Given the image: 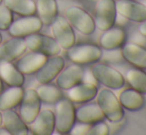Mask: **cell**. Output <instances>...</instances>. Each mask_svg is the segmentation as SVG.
I'll return each instance as SVG.
<instances>
[{
    "label": "cell",
    "mask_w": 146,
    "mask_h": 135,
    "mask_svg": "<svg viewBox=\"0 0 146 135\" xmlns=\"http://www.w3.org/2000/svg\"><path fill=\"white\" fill-rule=\"evenodd\" d=\"M2 1H3V0H0V4H1V3H2Z\"/></svg>",
    "instance_id": "obj_39"
},
{
    "label": "cell",
    "mask_w": 146,
    "mask_h": 135,
    "mask_svg": "<svg viewBox=\"0 0 146 135\" xmlns=\"http://www.w3.org/2000/svg\"><path fill=\"white\" fill-rule=\"evenodd\" d=\"M122 58L131 66L138 69H146V48L134 42H125L121 46Z\"/></svg>",
    "instance_id": "obj_13"
},
{
    "label": "cell",
    "mask_w": 146,
    "mask_h": 135,
    "mask_svg": "<svg viewBox=\"0 0 146 135\" xmlns=\"http://www.w3.org/2000/svg\"><path fill=\"white\" fill-rule=\"evenodd\" d=\"M24 39H25L27 48L30 49L31 51L41 52L48 57L56 56L61 52V47L54 39V37L34 33L29 36H26Z\"/></svg>",
    "instance_id": "obj_8"
},
{
    "label": "cell",
    "mask_w": 146,
    "mask_h": 135,
    "mask_svg": "<svg viewBox=\"0 0 146 135\" xmlns=\"http://www.w3.org/2000/svg\"><path fill=\"white\" fill-rule=\"evenodd\" d=\"M116 8L114 0H98L94 8V24L100 31H106L115 25Z\"/></svg>",
    "instance_id": "obj_6"
},
{
    "label": "cell",
    "mask_w": 146,
    "mask_h": 135,
    "mask_svg": "<svg viewBox=\"0 0 146 135\" xmlns=\"http://www.w3.org/2000/svg\"><path fill=\"white\" fill-rule=\"evenodd\" d=\"M27 50L25 39L20 37H12L11 39L0 44V61L16 60L25 53Z\"/></svg>",
    "instance_id": "obj_17"
},
{
    "label": "cell",
    "mask_w": 146,
    "mask_h": 135,
    "mask_svg": "<svg viewBox=\"0 0 146 135\" xmlns=\"http://www.w3.org/2000/svg\"><path fill=\"white\" fill-rule=\"evenodd\" d=\"M2 124V113L0 112V126H1Z\"/></svg>",
    "instance_id": "obj_37"
},
{
    "label": "cell",
    "mask_w": 146,
    "mask_h": 135,
    "mask_svg": "<svg viewBox=\"0 0 146 135\" xmlns=\"http://www.w3.org/2000/svg\"><path fill=\"white\" fill-rule=\"evenodd\" d=\"M84 73L85 71L81 67V65H70L66 69H62L61 73L56 77L57 85L61 89L67 91L83 81Z\"/></svg>",
    "instance_id": "obj_14"
},
{
    "label": "cell",
    "mask_w": 146,
    "mask_h": 135,
    "mask_svg": "<svg viewBox=\"0 0 146 135\" xmlns=\"http://www.w3.org/2000/svg\"><path fill=\"white\" fill-rule=\"evenodd\" d=\"M19 104V115L24 122L30 124L41 110V99L36 89H28L24 91Z\"/></svg>",
    "instance_id": "obj_9"
},
{
    "label": "cell",
    "mask_w": 146,
    "mask_h": 135,
    "mask_svg": "<svg viewBox=\"0 0 146 135\" xmlns=\"http://www.w3.org/2000/svg\"><path fill=\"white\" fill-rule=\"evenodd\" d=\"M67 56L71 62L78 65L94 64L102 59V50L100 46L90 43L74 45L67 50Z\"/></svg>",
    "instance_id": "obj_4"
},
{
    "label": "cell",
    "mask_w": 146,
    "mask_h": 135,
    "mask_svg": "<svg viewBox=\"0 0 146 135\" xmlns=\"http://www.w3.org/2000/svg\"><path fill=\"white\" fill-rule=\"evenodd\" d=\"M30 124V129L33 134H53V132L55 131V113L51 109L40 110Z\"/></svg>",
    "instance_id": "obj_16"
},
{
    "label": "cell",
    "mask_w": 146,
    "mask_h": 135,
    "mask_svg": "<svg viewBox=\"0 0 146 135\" xmlns=\"http://www.w3.org/2000/svg\"><path fill=\"white\" fill-rule=\"evenodd\" d=\"M41 101L46 103H56L63 97L61 89L58 85H54L49 83H41V85L36 89Z\"/></svg>",
    "instance_id": "obj_27"
},
{
    "label": "cell",
    "mask_w": 146,
    "mask_h": 135,
    "mask_svg": "<svg viewBox=\"0 0 146 135\" xmlns=\"http://www.w3.org/2000/svg\"><path fill=\"white\" fill-rule=\"evenodd\" d=\"M43 27V23L38 16L30 15L17 19L12 22L10 27L8 28L9 34L12 37H20L25 38L31 34L38 33Z\"/></svg>",
    "instance_id": "obj_10"
},
{
    "label": "cell",
    "mask_w": 146,
    "mask_h": 135,
    "mask_svg": "<svg viewBox=\"0 0 146 135\" xmlns=\"http://www.w3.org/2000/svg\"><path fill=\"white\" fill-rule=\"evenodd\" d=\"M65 17L71 26L84 35H90L96 30L94 20L90 13L80 6H71L65 12Z\"/></svg>",
    "instance_id": "obj_5"
},
{
    "label": "cell",
    "mask_w": 146,
    "mask_h": 135,
    "mask_svg": "<svg viewBox=\"0 0 146 135\" xmlns=\"http://www.w3.org/2000/svg\"><path fill=\"white\" fill-rule=\"evenodd\" d=\"M96 1H98V0H96Z\"/></svg>",
    "instance_id": "obj_42"
},
{
    "label": "cell",
    "mask_w": 146,
    "mask_h": 135,
    "mask_svg": "<svg viewBox=\"0 0 146 135\" xmlns=\"http://www.w3.org/2000/svg\"><path fill=\"white\" fill-rule=\"evenodd\" d=\"M118 101L121 106L129 111H137L143 108L146 99L143 93L133 89H126L119 95Z\"/></svg>",
    "instance_id": "obj_22"
},
{
    "label": "cell",
    "mask_w": 146,
    "mask_h": 135,
    "mask_svg": "<svg viewBox=\"0 0 146 135\" xmlns=\"http://www.w3.org/2000/svg\"><path fill=\"white\" fill-rule=\"evenodd\" d=\"M125 79L131 89L146 95V73L142 69L134 67L127 69Z\"/></svg>",
    "instance_id": "obj_26"
},
{
    "label": "cell",
    "mask_w": 146,
    "mask_h": 135,
    "mask_svg": "<svg viewBox=\"0 0 146 135\" xmlns=\"http://www.w3.org/2000/svg\"><path fill=\"white\" fill-rule=\"evenodd\" d=\"M117 14L126 20L140 22L146 20V5L135 0H117L115 2Z\"/></svg>",
    "instance_id": "obj_11"
},
{
    "label": "cell",
    "mask_w": 146,
    "mask_h": 135,
    "mask_svg": "<svg viewBox=\"0 0 146 135\" xmlns=\"http://www.w3.org/2000/svg\"><path fill=\"white\" fill-rule=\"evenodd\" d=\"M23 93L24 89L22 87H10L2 91L0 95V110L4 111L17 106L23 97Z\"/></svg>",
    "instance_id": "obj_25"
},
{
    "label": "cell",
    "mask_w": 146,
    "mask_h": 135,
    "mask_svg": "<svg viewBox=\"0 0 146 135\" xmlns=\"http://www.w3.org/2000/svg\"><path fill=\"white\" fill-rule=\"evenodd\" d=\"M84 81V83H94V85H96V83H98L96 77L92 75V71H86L85 73H84L83 81Z\"/></svg>",
    "instance_id": "obj_33"
},
{
    "label": "cell",
    "mask_w": 146,
    "mask_h": 135,
    "mask_svg": "<svg viewBox=\"0 0 146 135\" xmlns=\"http://www.w3.org/2000/svg\"><path fill=\"white\" fill-rule=\"evenodd\" d=\"M96 103L102 109L104 118L112 123L121 121L124 117V108L121 106L118 97L110 89H102L96 93Z\"/></svg>",
    "instance_id": "obj_1"
},
{
    "label": "cell",
    "mask_w": 146,
    "mask_h": 135,
    "mask_svg": "<svg viewBox=\"0 0 146 135\" xmlns=\"http://www.w3.org/2000/svg\"><path fill=\"white\" fill-rule=\"evenodd\" d=\"M108 54H106L104 56L102 55V58L104 57V60L106 61H110V62H119V61L122 60V55H121V52L120 50H118V49H114V50H108Z\"/></svg>",
    "instance_id": "obj_32"
},
{
    "label": "cell",
    "mask_w": 146,
    "mask_h": 135,
    "mask_svg": "<svg viewBox=\"0 0 146 135\" xmlns=\"http://www.w3.org/2000/svg\"><path fill=\"white\" fill-rule=\"evenodd\" d=\"M0 79L10 87H22L24 83V75L8 61H0Z\"/></svg>",
    "instance_id": "obj_21"
},
{
    "label": "cell",
    "mask_w": 146,
    "mask_h": 135,
    "mask_svg": "<svg viewBox=\"0 0 146 135\" xmlns=\"http://www.w3.org/2000/svg\"><path fill=\"white\" fill-rule=\"evenodd\" d=\"M4 4L12 12L22 16H30L36 13V4L33 0H4Z\"/></svg>",
    "instance_id": "obj_28"
},
{
    "label": "cell",
    "mask_w": 146,
    "mask_h": 135,
    "mask_svg": "<svg viewBox=\"0 0 146 135\" xmlns=\"http://www.w3.org/2000/svg\"><path fill=\"white\" fill-rule=\"evenodd\" d=\"M92 73L96 81L110 89H119L124 85L125 79L123 75L115 68L104 63H94Z\"/></svg>",
    "instance_id": "obj_3"
},
{
    "label": "cell",
    "mask_w": 146,
    "mask_h": 135,
    "mask_svg": "<svg viewBox=\"0 0 146 135\" xmlns=\"http://www.w3.org/2000/svg\"><path fill=\"white\" fill-rule=\"evenodd\" d=\"M65 67V61L59 55L48 57L45 64L36 71V81L40 83H52Z\"/></svg>",
    "instance_id": "obj_12"
},
{
    "label": "cell",
    "mask_w": 146,
    "mask_h": 135,
    "mask_svg": "<svg viewBox=\"0 0 146 135\" xmlns=\"http://www.w3.org/2000/svg\"><path fill=\"white\" fill-rule=\"evenodd\" d=\"M36 12L43 25H50L58 16V5L56 0H36Z\"/></svg>",
    "instance_id": "obj_24"
},
{
    "label": "cell",
    "mask_w": 146,
    "mask_h": 135,
    "mask_svg": "<svg viewBox=\"0 0 146 135\" xmlns=\"http://www.w3.org/2000/svg\"><path fill=\"white\" fill-rule=\"evenodd\" d=\"M0 135H10V133L6 128H0Z\"/></svg>",
    "instance_id": "obj_35"
},
{
    "label": "cell",
    "mask_w": 146,
    "mask_h": 135,
    "mask_svg": "<svg viewBox=\"0 0 146 135\" xmlns=\"http://www.w3.org/2000/svg\"><path fill=\"white\" fill-rule=\"evenodd\" d=\"M2 91H3V85H2V79H0V95H1Z\"/></svg>",
    "instance_id": "obj_36"
},
{
    "label": "cell",
    "mask_w": 146,
    "mask_h": 135,
    "mask_svg": "<svg viewBox=\"0 0 146 135\" xmlns=\"http://www.w3.org/2000/svg\"><path fill=\"white\" fill-rule=\"evenodd\" d=\"M104 119V115L98 103H88L76 109V120L83 123L94 124Z\"/></svg>",
    "instance_id": "obj_23"
},
{
    "label": "cell",
    "mask_w": 146,
    "mask_h": 135,
    "mask_svg": "<svg viewBox=\"0 0 146 135\" xmlns=\"http://www.w3.org/2000/svg\"><path fill=\"white\" fill-rule=\"evenodd\" d=\"M138 32L142 35V36H144L146 38V20H144V21H142V22H140V23H139Z\"/></svg>",
    "instance_id": "obj_34"
},
{
    "label": "cell",
    "mask_w": 146,
    "mask_h": 135,
    "mask_svg": "<svg viewBox=\"0 0 146 135\" xmlns=\"http://www.w3.org/2000/svg\"><path fill=\"white\" fill-rule=\"evenodd\" d=\"M13 22L12 11L4 3L0 4V30H8L11 23Z\"/></svg>",
    "instance_id": "obj_29"
},
{
    "label": "cell",
    "mask_w": 146,
    "mask_h": 135,
    "mask_svg": "<svg viewBox=\"0 0 146 135\" xmlns=\"http://www.w3.org/2000/svg\"><path fill=\"white\" fill-rule=\"evenodd\" d=\"M98 89L96 85L81 81L67 89V97L73 103H87L96 99Z\"/></svg>",
    "instance_id": "obj_15"
},
{
    "label": "cell",
    "mask_w": 146,
    "mask_h": 135,
    "mask_svg": "<svg viewBox=\"0 0 146 135\" xmlns=\"http://www.w3.org/2000/svg\"><path fill=\"white\" fill-rule=\"evenodd\" d=\"M55 130L60 134L70 133L76 123V108L68 99H61L56 102L55 109Z\"/></svg>",
    "instance_id": "obj_2"
},
{
    "label": "cell",
    "mask_w": 146,
    "mask_h": 135,
    "mask_svg": "<svg viewBox=\"0 0 146 135\" xmlns=\"http://www.w3.org/2000/svg\"><path fill=\"white\" fill-rule=\"evenodd\" d=\"M108 134H110V128H108V124L106 122H104V120L92 124L90 132H88V135H108Z\"/></svg>",
    "instance_id": "obj_30"
},
{
    "label": "cell",
    "mask_w": 146,
    "mask_h": 135,
    "mask_svg": "<svg viewBox=\"0 0 146 135\" xmlns=\"http://www.w3.org/2000/svg\"><path fill=\"white\" fill-rule=\"evenodd\" d=\"M145 99H146V97H145Z\"/></svg>",
    "instance_id": "obj_41"
},
{
    "label": "cell",
    "mask_w": 146,
    "mask_h": 135,
    "mask_svg": "<svg viewBox=\"0 0 146 135\" xmlns=\"http://www.w3.org/2000/svg\"><path fill=\"white\" fill-rule=\"evenodd\" d=\"M48 59V56L41 52L32 51L29 54L20 58L16 67L23 75H32L35 73Z\"/></svg>",
    "instance_id": "obj_19"
},
{
    "label": "cell",
    "mask_w": 146,
    "mask_h": 135,
    "mask_svg": "<svg viewBox=\"0 0 146 135\" xmlns=\"http://www.w3.org/2000/svg\"><path fill=\"white\" fill-rule=\"evenodd\" d=\"M51 30L53 37L58 42L61 49L68 50L76 44L75 32L66 17L57 16L51 23Z\"/></svg>",
    "instance_id": "obj_7"
},
{
    "label": "cell",
    "mask_w": 146,
    "mask_h": 135,
    "mask_svg": "<svg viewBox=\"0 0 146 135\" xmlns=\"http://www.w3.org/2000/svg\"><path fill=\"white\" fill-rule=\"evenodd\" d=\"M126 32L120 26H112L104 31L100 38V47L104 50H114L121 48L126 42Z\"/></svg>",
    "instance_id": "obj_18"
},
{
    "label": "cell",
    "mask_w": 146,
    "mask_h": 135,
    "mask_svg": "<svg viewBox=\"0 0 146 135\" xmlns=\"http://www.w3.org/2000/svg\"><path fill=\"white\" fill-rule=\"evenodd\" d=\"M144 4H145V5H146V2H144Z\"/></svg>",
    "instance_id": "obj_40"
},
{
    "label": "cell",
    "mask_w": 146,
    "mask_h": 135,
    "mask_svg": "<svg viewBox=\"0 0 146 135\" xmlns=\"http://www.w3.org/2000/svg\"><path fill=\"white\" fill-rule=\"evenodd\" d=\"M90 126L92 124H88V123H83V122H79L77 124H74V126L72 127L70 134L73 135H88L90 132Z\"/></svg>",
    "instance_id": "obj_31"
},
{
    "label": "cell",
    "mask_w": 146,
    "mask_h": 135,
    "mask_svg": "<svg viewBox=\"0 0 146 135\" xmlns=\"http://www.w3.org/2000/svg\"><path fill=\"white\" fill-rule=\"evenodd\" d=\"M1 42H2V36H1V34H0V44H1Z\"/></svg>",
    "instance_id": "obj_38"
},
{
    "label": "cell",
    "mask_w": 146,
    "mask_h": 135,
    "mask_svg": "<svg viewBox=\"0 0 146 135\" xmlns=\"http://www.w3.org/2000/svg\"><path fill=\"white\" fill-rule=\"evenodd\" d=\"M2 124L4 128L12 135H26L28 134L27 123L24 122L19 113L12 109L4 110L2 113Z\"/></svg>",
    "instance_id": "obj_20"
}]
</instances>
